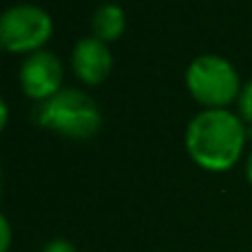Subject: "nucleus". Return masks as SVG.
I'll use <instances>...</instances> for the list:
<instances>
[{
	"label": "nucleus",
	"mask_w": 252,
	"mask_h": 252,
	"mask_svg": "<svg viewBox=\"0 0 252 252\" xmlns=\"http://www.w3.org/2000/svg\"><path fill=\"white\" fill-rule=\"evenodd\" d=\"M62 80H64V69H62L60 58L47 49L27 56L18 71V84L22 93L35 104L62 91Z\"/></svg>",
	"instance_id": "nucleus-5"
},
{
	"label": "nucleus",
	"mask_w": 252,
	"mask_h": 252,
	"mask_svg": "<svg viewBox=\"0 0 252 252\" xmlns=\"http://www.w3.org/2000/svg\"><path fill=\"white\" fill-rule=\"evenodd\" d=\"M51 35L53 18L38 4H11L0 18V44L9 53L31 56L35 51H42Z\"/></svg>",
	"instance_id": "nucleus-4"
},
{
	"label": "nucleus",
	"mask_w": 252,
	"mask_h": 252,
	"mask_svg": "<svg viewBox=\"0 0 252 252\" xmlns=\"http://www.w3.org/2000/svg\"><path fill=\"white\" fill-rule=\"evenodd\" d=\"M11 223H9L7 215H2L0 217V252H9V248H11Z\"/></svg>",
	"instance_id": "nucleus-9"
},
{
	"label": "nucleus",
	"mask_w": 252,
	"mask_h": 252,
	"mask_svg": "<svg viewBox=\"0 0 252 252\" xmlns=\"http://www.w3.org/2000/svg\"><path fill=\"white\" fill-rule=\"evenodd\" d=\"M42 252H78L75 246L66 239H51L47 241V246L42 248Z\"/></svg>",
	"instance_id": "nucleus-10"
},
{
	"label": "nucleus",
	"mask_w": 252,
	"mask_h": 252,
	"mask_svg": "<svg viewBox=\"0 0 252 252\" xmlns=\"http://www.w3.org/2000/svg\"><path fill=\"white\" fill-rule=\"evenodd\" d=\"M33 122L64 139L84 142L102 128V111L80 89H62L53 97L38 102L33 109Z\"/></svg>",
	"instance_id": "nucleus-2"
},
{
	"label": "nucleus",
	"mask_w": 252,
	"mask_h": 252,
	"mask_svg": "<svg viewBox=\"0 0 252 252\" xmlns=\"http://www.w3.org/2000/svg\"><path fill=\"white\" fill-rule=\"evenodd\" d=\"M9 124V104L4 100H0V128H7Z\"/></svg>",
	"instance_id": "nucleus-11"
},
{
	"label": "nucleus",
	"mask_w": 252,
	"mask_h": 252,
	"mask_svg": "<svg viewBox=\"0 0 252 252\" xmlns=\"http://www.w3.org/2000/svg\"><path fill=\"white\" fill-rule=\"evenodd\" d=\"M246 177H248V182L252 186V153L248 155V161H246Z\"/></svg>",
	"instance_id": "nucleus-12"
},
{
	"label": "nucleus",
	"mask_w": 252,
	"mask_h": 252,
	"mask_svg": "<svg viewBox=\"0 0 252 252\" xmlns=\"http://www.w3.org/2000/svg\"><path fill=\"white\" fill-rule=\"evenodd\" d=\"M237 106H239V118L246 122V126H252V80L241 87Z\"/></svg>",
	"instance_id": "nucleus-8"
},
{
	"label": "nucleus",
	"mask_w": 252,
	"mask_h": 252,
	"mask_svg": "<svg viewBox=\"0 0 252 252\" xmlns=\"http://www.w3.org/2000/svg\"><path fill=\"white\" fill-rule=\"evenodd\" d=\"M184 80L192 100L204 109H228L230 102L239 100L244 87L235 64L213 53L197 56L188 64Z\"/></svg>",
	"instance_id": "nucleus-3"
},
{
	"label": "nucleus",
	"mask_w": 252,
	"mask_h": 252,
	"mask_svg": "<svg viewBox=\"0 0 252 252\" xmlns=\"http://www.w3.org/2000/svg\"><path fill=\"white\" fill-rule=\"evenodd\" d=\"M126 29V13L118 2H104L93 11L91 16V35H95L102 42H113L122 38Z\"/></svg>",
	"instance_id": "nucleus-7"
},
{
	"label": "nucleus",
	"mask_w": 252,
	"mask_h": 252,
	"mask_svg": "<svg viewBox=\"0 0 252 252\" xmlns=\"http://www.w3.org/2000/svg\"><path fill=\"white\" fill-rule=\"evenodd\" d=\"M71 66L80 82L97 87L111 75L113 53L106 42L97 40L95 35H87L75 42L73 53H71Z\"/></svg>",
	"instance_id": "nucleus-6"
},
{
	"label": "nucleus",
	"mask_w": 252,
	"mask_h": 252,
	"mask_svg": "<svg viewBox=\"0 0 252 252\" xmlns=\"http://www.w3.org/2000/svg\"><path fill=\"white\" fill-rule=\"evenodd\" d=\"M246 139V122L228 109H204L188 122L184 135L188 157L210 173L230 170L244 155Z\"/></svg>",
	"instance_id": "nucleus-1"
}]
</instances>
